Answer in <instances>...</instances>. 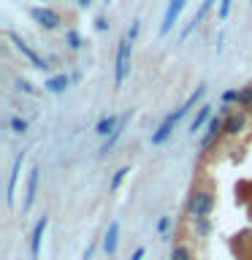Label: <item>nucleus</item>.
Returning <instances> with one entry per match:
<instances>
[{
  "label": "nucleus",
  "mask_w": 252,
  "mask_h": 260,
  "mask_svg": "<svg viewBox=\"0 0 252 260\" xmlns=\"http://www.w3.org/2000/svg\"><path fill=\"white\" fill-rule=\"evenodd\" d=\"M16 87L22 89V92H27V95H36V89H33L30 81H24V79H16Z\"/></svg>",
  "instance_id": "obj_26"
},
{
  "label": "nucleus",
  "mask_w": 252,
  "mask_h": 260,
  "mask_svg": "<svg viewBox=\"0 0 252 260\" xmlns=\"http://www.w3.org/2000/svg\"><path fill=\"white\" fill-rule=\"evenodd\" d=\"M30 19L38 22L44 30H57V27H60V22H62L60 14L52 11V8H46V6H33L30 8Z\"/></svg>",
  "instance_id": "obj_4"
},
{
  "label": "nucleus",
  "mask_w": 252,
  "mask_h": 260,
  "mask_svg": "<svg viewBox=\"0 0 252 260\" xmlns=\"http://www.w3.org/2000/svg\"><path fill=\"white\" fill-rule=\"evenodd\" d=\"M27 157V152H19L11 162V174H8V187H6V206H14V195H16V184H19V174H22V162Z\"/></svg>",
  "instance_id": "obj_5"
},
{
  "label": "nucleus",
  "mask_w": 252,
  "mask_h": 260,
  "mask_svg": "<svg viewBox=\"0 0 252 260\" xmlns=\"http://www.w3.org/2000/svg\"><path fill=\"white\" fill-rule=\"evenodd\" d=\"M214 3H217V0H203V3H201V8H198V11H195V14H193V19H190V24H187V27L182 30V36H179V38H182V41H184L187 36H190V32H193V27H198V24L203 22V16H206V14H209V8H211V6H214Z\"/></svg>",
  "instance_id": "obj_14"
},
{
  "label": "nucleus",
  "mask_w": 252,
  "mask_h": 260,
  "mask_svg": "<svg viewBox=\"0 0 252 260\" xmlns=\"http://www.w3.org/2000/svg\"><path fill=\"white\" fill-rule=\"evenodd\" d=\"M92 252H95V244H89L87 252H84V260H92Z\"/></svg>",
  "instance_id": "obj_31"
},
{
  "label": "nucleus",
  "mask_w": 252,
  "mask_h": 260,
  "mask_svg": "<svg viewBox=\"0 0 252 260\" xmlns=\"http://www.w3.org/2000/svg\"><path fill=\"white\" fill-rule=\"evenodd\" d=\"M106 3H109V0H106Z\"/></svg>",
  "instance_id": "obj_33"
},
{
  "label": "nucleus",
  "mask_w": 252,
  "mask_h": 260,
  "mask_svg": "<svg viewBox=\"0 0 252 260\" xmlns=\"http://www.w3.org/2000/svg\"><path fill=\"white\" fill-rule=\"evenodd\" d=\"M128 174H130V166H122V168L114 171V176H111V182H109V190H111V192H117V190H119V184L125 182V176H128Z\"/></svg>",
  "instance_id": "obj_20"
},
{
  "label": "nucleus",
  "mask_w": 252,
  "mask_h": 260,
  "mask_svg": "<svg viewBox=\"0 0 252 260\" xmlns=\"http://www.w3.org/2000/svg\"><path fill=\"white\" fill-rule=\"evenodd\" d=\"M128 122H130V111H128V114H122V122L117 125V130H114V133H111V136L103 141V146H101V157H106V154H109V152L114 149V146L119 144V138H122V133H125Z\"/></svg>",
  "instance_id": "obj_13"
},
{
  "label": "nucleus",
  "mask_w": 252,
  "mask_h": 260,
  "mask_svg": "<svg viewBox=\"0 0 252 260\" xmlns=\"http://www.w3.org/2000/svg\"><path fill=\"white\" fill-rule=\"evenodd\" d=\"M176 125H179V122H176V117H174V111H171L168 117L160 122V127L152 133V146H163V144H166L168 138H171V133H174Z\"/></svg>",
  "instance_id": "obj_10"
},
{
  "label": "nucleus",
  "mask_w": 252,
  "mask_h": 260,
  "mask_svg": "<svg viewBox=\"0 0 252 260\" xmlns=\"http://www.w3.org/2000/svg\"><path fill=\"white\" fill-rule=\"evenodd\" d=\"M231 6H233V0H219V11H217L219 19H228V14H231Z\"/></svg>",
  "instance_id": "obj_24"
},
{
  "label": "nucleus",
  "mask_w": 252,
  "mask_h": 260,
  "mask_svg": "<svg viewBox=\"0 0 252 260\" xmlns=\"http://www.w3.org/2000/svg\"><path fill=\"white\" fill-rule=\"evenodd\" d=\"M187 6V0H171L168 8H166V16H163V24H160V36H166V32H171V27L176 24L179 14H182V8Z\"/></svg>",
  "instance_id": "obj_9"
},
{
  "label": "nucleus",
  "mask_w": 252,
  "mask_h": 260,
  "mask_svg": "<svg viewBox=\"0 0 252 260\" xmlns=\"http://www.w3.org/2000/svg\"><path fill=\"white\" fill-rule=\"evenodd\" d=\"M239 101V89H228V92H223V103H236Z\"/></svg>",
  "instance_id": "obj_25"
},
{
  "label": "nucleus",
  "mask_w": 252,
  "mask_h": 260,
  "mask_svg": "<svg viewBox=\"0 0 252 260\" xmlns=\"http://www.w3.org/2000/svg\"><path fill=\"white\" fill-rule=\"evenodd\" d=\"M244 130H247V114H244V111L225 114V136L228 138H239Z\"/></svg>",
  "instance_id": "obj_8"
},
{
  "label": "nucleus",
  "mask_w": 252,
  "mask_h": 260,
  "mask_svg": "<svg viewBox=\"0 0 252 260\" xmlns=\"http://www.w3.org/2000/svg\"><path fill=\"white\" fill-rule=\"evenodd\" d=\"M138 30H141V22H138V19H136L133 24H130V30L125 32V36H128L130 41H136V38H138Z\"/></svg>",
  "instance_id": "obj_27"
},
{
  "label": "nucleus",
  "mask_w": 252,
  "mask_h": 260,
  "mask_svg": "<svg viewBox=\"0 0 252 260\" xmlns=\"http://www.w3.org/2000/svg\"><path fill=\"white\" fill-rule=\"evenodd\" d=\"M193 228H195V233L201 236H209V231H211V222H209V217H201V219H193Z\"/></svg>",
  "instance_id": "obj_22"
},
{
  "label": "nucleus",
  "mask_w": 252,
  "mask_h": 260,
  "mask_svg": "<svg viewBox=\"0 0 252 260\" xmlns=\"http://www.w3.org/2000/svg\"><path fill=\"white\" fill-rule=\"evenodd\" d=\"M38 182H41V168L33 166L30 174H27V184H24V201H22V211H30L33 209V201L38 195Z\"/></svg>",
  "instance_id": "obj_7"
},
{
  "label": "nucleus",
  "mask_w": 252,
  "mask_h": 260,
  "mask_svg": "<svg viewBox=\"0 0 252 260\" xmlns=\"http://www.w3.org/2000/svg\"><path fill=\"white\" fill-rule=\"evenodd\" d=\"M71 76L68 73H57V76H49L46 81H44V87H46V92H65V89H68V84H71Z\"/></svg>",
  "instance_id": "obj_15"
},
{
  "label": "nucleus",
  "mask_w": 252,
  "mask_h": 260,
  "mask_svg": "<svg viewBox=\"0 0 252 260\" xmlns=\"http://www.w3.org/2000/svg\"><path fill=\"white\" fill-rule=\"evenodd\" d=\"M228 114H231V111H228ZM219 136H225V117H223V114H217V117H211V119H209L206 133H203V138H201V149L206 152Z\"/></svg>",
  "instance_id": "obj_6"
},
{
  "label": "nucleus",
  "mask_w": 252,
  "mask_h": 260,
  "mask_svg": "<svg viewBox=\"0 0 252 260\" xmlns=\"http://www.w3.org/2000/svg\"><path fill=\"white\" fill-rule=\"evenodd\" d=\"M214 192L209 187H198V190L190 192V201H187V217L190 219H201V217H209L214 211Z\"/></svg>",
  "instance_id": "obj_1"
},
{
  "label": "nucleus",
  "mask_w": 252,
  "mask_h": 260,
  "mask_svg": "<svg viewBox=\"0 0 252 260\" xmlns=\"http://www.w3.org/2000/svg\"><path fill=\"white\" fill-rule=\"evenodd\" d=\"M236 109H239V111H249V109H252V84L239 89V101H236Z\"/></svg>",
  "instance_id": "obj_19"
},
{
  "label": "nucleus",
  "mask_w": 252,
  "mask_h": 260,
  "mask_svg": "<svg viewBox=\"0 0 252 260\" xmlns=\"http://www.w3.org/2000/svg\"><path fill=\"white\" fill-rule=\"evenodd\" d=\"M117 247H119V222L111 219L109 228H106V233H103V252L111 257L114 252H117Z\"/></svg>",
  "instance_id": "obj_12"
},
{
  "label": "nucleus",
  "mask_w": 252,
  "mask_h": 260,
  "mask_svg": "<svg viewBox=\"0 0 252 260\" xmlns=\"http://www.w3.org/2000/svg\"><path fill=\"white\" fill-rule=\"evenodd\" d=\"M95 27H98V30H101V32H103L106 27H109V22H106V19H103V16H98V19H95Z\"/></svg>",
  "instance_id": "obj_29"
},
{
  "label": "nucleus",
  "mask_w": 252,
  "mask_h": 260,
  "mask_svg": "<svg viewBox=\"0 0 252 260\" xmlns=\"http://www.w3.org/2000/svg\"><path fill=\"white\" fill-rule=\"evenodd\" d=\"M79 3V8H89V3H92V0H76Z\"/></svg>",
  "instance_id": "obj_32"
},
{
  "label": "nucleus",
  "mask_w": 252,
  "mask_h": 260,
  "mask_svg": "<svg viewBox=\"0 0 252 260\" xmlns=\"http://www.w3.org/2000/svg\"><path fill=\"white\" fill-rule=\"evenodd\" d=\"M119 122H122V117H117V114H109V117H103V119L95 125V133L101 136V138H109L114 130H117Z\"/></svg>",
  "instance_id": "obj_16"
},
{
  "label": "nucleus",
  "mask_w": 252,
  "mask_h": 260,
  "mask_svg": "<svg viewBox=\"0 0 252 260\" xmlns=\"http://www.w3.org/2000/svg\"><path fill=\"white\" fill-rule=\"evenodd\" d=\"M8 41H11L16 52H19V54L24 57V60H30V62L36 65L38 71H46V68H49V62L44 60V57H41V54H38V52H36V49H33V46H27V44H24V41H22L19 36H16V32H11V30H8Z\"/></svg>",
  "instance_id": "obj_3"
},
{
  "label": "nucleus",
  "mask_w": 252,
  "mask_h": 260,
  "mask_svg": "<svg viewBox=\"0 0 252 260\" xmlns=\"http://www.w3.org/2000/svg\"><path fill=\"white\" fill-rule=\"evenodd\" d=\"M171 260H195V252H193L190 244L176 241V244H174V249H171Z\"/></svg>",
  "instance_id": "obj_18"
},
{
  "label": "nucleus",
  "mask_w": 252,
  "mask_h": 260,
  "mask_svg": "<svg viewBox=\"0 0 252 260\" xmlns=\"http://www.w3.org/2000/svg\"><path fill=\"white\" fill-rule=\"evenodd\" d=\"M46 228H49V217L44 214L36 225H33V233H30V260L38 257V249H41V241H44Z\"/></svg>",
  "instance_id": "obj_11"
},
{
  "label": "nucleus",
  "mask_w": 252,
  "mask_h": 260,
  "mask_svg": "<svg viewBox=\"0 0 252 260\" xmlns=\"http://www.w3.org/2000/svg\"><path fill=\"white\" fill-rule=\"evenodd\" d=\"M65 44H68V49H73V52H79L81 49V36L76 30H65Z\"/></svg>",
  "instance_id": "obj_21"
},
{
  "label": "nucleus",
  "mask_w": 252,
  "mask_h": 260,
  "mask_svg": "<svg viewBox=\"0 0 252 260\" xmlns=\"http://www.w3.org/2000/svg\"><path fill=\"white\" fill-rule=\"evenodd\" d=\"M8 125H11V130H14L16 136L27 133V119H22V117H11V119H8Z\"/></svg>",
  "instance_id": "obj_23"
},
{
  "label": "nucleus",
  "mask_w": 252,
  "mask_h": 260,
  "mask_svg": "<svg viewBox=\"0 0 252 260\" xmlns=\"http://www.w3.org/2000/svg\"><path fill=\"white\" fill-rule=\"evenodd\" d=\"M168 228H171V217H160V222H158L160 236H166V233H168Z\"/></svg>",
  "instance_id": "obj_28"
},
{
  "label": "nucleus",
  "mask_w": 252,
  "mask_h": 260,
  "mask_svg": "<svg viewBox=\"0 0 252 260\" xmlns=\"http://www.w3.org/2000/svg\"><path fill=\"white\" fill-rule=\"evenodd\" d=\"M144 255H146V249H144V247H138V249L133 252V257H130V260H144Z\"/></svg>",
  "instance_id": "obj_30"
},
{
  "label": "nucleus",
  "mask_w": 252,
  "mask_h": 260,
  "mask_svg": "<svg viewBox=\"0 0 252 260\" xmlns=\"http://www.w3.org/2000/svg\"><path fill=\"white\" fill-rule=\"evenodd\" d=\"M209 119H211V106H209V103L198 106V114H195V119L190 122V133L195 136L203 125H209Z\"/></svg>",
  "instance_id": "obj_17"
},
{
  "label": "nucleus",
  "mask_w": 252,
  "mask_h": 260,
  "mask_svg": "<svg viewBox=\"0 0 252 260\" xmlns=\"http://www.w3.org/2000/svg\"><path fill=\"white\" fill-rule=\"evenodd\" d=\"M130 49H133V41L128 36H122L119 46H117V60H114V87H122V81L128 79L130 73Z\"/></svg>",
  "instance_id": "obj_2"
}]
</instances>
